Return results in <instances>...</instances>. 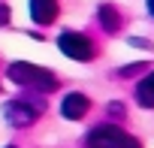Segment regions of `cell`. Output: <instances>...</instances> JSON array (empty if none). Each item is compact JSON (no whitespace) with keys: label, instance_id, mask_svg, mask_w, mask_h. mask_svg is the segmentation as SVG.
Segmentation results:
<instances>
[{"label":"cell","instance_id":"1","mask_svg":"<svg viewBox=\"0 0 154 148\" xmlns=\"http://www.w3.org/2000/svg\"><path fill=\"white\" fill-rule=\"evenodd\" d=\"M9 82H15L18 88H30V91H39V94H51L57 88V76L51 69H42L36 63H27V60H15L9 63L6 69Z\"/></svg>","mask_w":154,"mask_h":148},{"label":"cell","instance_id":"2","mask_svg":"<svg viewBox=\"0 0 154 148\" xmlns=\"http://www.w3.org/2000/svg\"><path fill=\"white\" fill-rule=\"evenodd\" d=\"M85 145H88V148H142L130 133H124V130L115 127V124H100V127H94V130L88 133Z\"/></svg>","mask_w":154,"mask_h":148},{"label":"cell","instance_id":"3","mask_svg":"<svg viewBox=\"0 0 154 148\" xmlns=\"http://www.w3.org/2000/svg\"><path fill=\"white\" fill-rule=\"evenodd\" d=\"M42 109H45L42 100H9V103L3 106V115H6V121H9L12 127H30V124L39 118Z\"/></svg>","mask_w":154,"mask_h":148},{"label":"cell","instance_id":"4","mask_svg":"<svg viewBox=\"0 0 154 148\" xmlns=\"http://www.w3.org/2000/svg\"><path fill=\"white\" fill-rule=\"evenodd\" d=\"M57 48H60L66 57H72V60H88V57H94V42H91L85 33H75V30H63V33L57 36Z\"/></svg>","mask_w":154,"mask_h":148},{"label":"cell","instance_id":"5","mask_svg":"<svg viewBox=\"0 0 154 148\" xmlns=\"http://www.w3.org/2000/svg\"><path fill=\"white\" fill-rule=\"evenodd\" d=\"M88 109H91V103H88V97L79 94V91H72V94H66V97L60 100V115H63L66 121H82Z\"/></svg>","mask_w":154,"mask_h":148},{"label":"cell","instance_id":"6","mask_svg":"<svg viewBox=\"0 0 154 148\" xmlns=\"http://www.w3.org/2000/svg\"><path fill=\"white\" fill-rule=\"evenodd\" d=\"M30 18L42 27H48L57 18V0H30Z\"/></svg>","mask_w":154,"mask_h":148},{"label":"cell","instance_id":"7","mask_svg":"<svg viewBox=\"0 0 154 148\" xmlns=\"http://www.w3.org/2000/svg\"><path fill=\"white\" fill-rule=\"evenodd\" d=\"M97 18H100V27H103L106 33H115V30L121 27V15H118V9H115L112 3H100Z\"/></svg>","mask_w":154,"mask_h":148},{"label":"cell","instance_id":"8","mask_svg":"<svg viewBox=\"0 0 154 148\" xmlns=\"http://www.w3.org/2000/svg\"><path fill=\"white\" fill-rule=\"evenodd\" d=\"M136 103L142 109H154V72H148V76L136 85Z\"/></svg>","mask_w":154,"mask_h":148},{"label":"cell","instance_id":"9","mask_svg":"<svg viewBox=\"0 0 154 148\" xmlns=\"http://www.w3.org/2000/svg\"><path fill=\"white\" fill-rule=\"evenodd\" d=\"M106 109H109V115H112V118H115V115H118V118L124 115V103H109Z\"/></svg>","mask_w":154,"mask_h":148},{"label":"cell","instance_id":"10","mask_svg":"<svg viewBox=\"0 0 154 148\" xmlns=\"http://www.w3.org/2000/svg\"><path fill=\"white\" fill-rule=\"evenodd\" d=\"M139 69H142V63H133V66H124V69H118V76H124V79H127V76H133V72H139Z\"/></svg>","mask_w":154,"mask_h":148},{"label":"cell","instance_id":"11","mask_svg":"<svg viewBox=\"0 0 154 148\" xmlns=\"http://www.w3.org/2000/svg\"><path fill=\"white\" fill-rule=\"evenodd\" d=\"M3 24H9V6L0 3V27H3Z\"/></svg>","mask_w":154,"mask_h":148},{"label":"cell","instance_id":"12","mask_svg":"<svg viewBox=\"0 0 154 148\" xmlns=\"http://www.w3.org/2000/svg\"><path fill=\"white\" fill-rule=\"evenodd\" d=\"M148 12H151V15H154V0H148Z\"/></svg>","mask_w":154,"mask_h":148},{"label":"cell","instance_id":"13","mask_svg":"<svg viewBox=\"0 0 154 148\" xmlns=\"http://www.w3.org/2000/svg\"><path fill=\"white\" fill-rule=\"evenodd\" d=\"M9 148H12V145H9Z\"/></svg>","mask_w":154,"mask_h":148}]
</instances>
